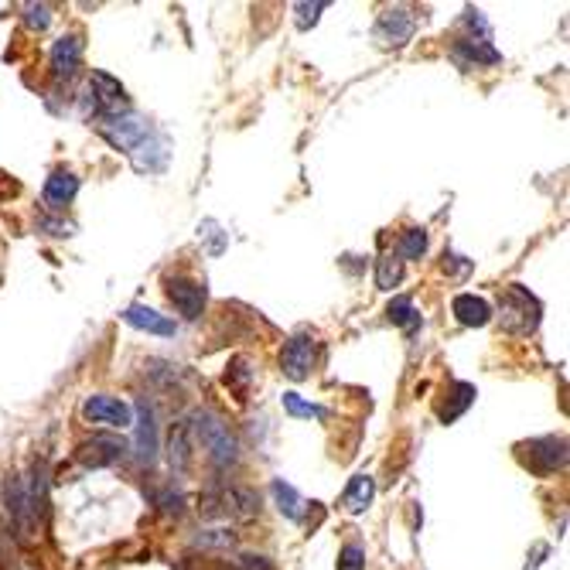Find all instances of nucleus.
I'll return each mask as SVG.
<instances>
[{
	"label": "nucleus",
	"mask_w": 570,
	"mask_h": 570,
	"mask_svg": "<svg viewBox=\"0 0 570 570\" xmlns=\"http://www.w3.org/2000/svg\"><path fill=\"white\" fill-rule=\"evenodd\" d=\"M424 249H427V233L424 229H407L403 240H400L396 257L400 260H417V257H424Z\"/></svg>",
	"instance_id": "25"
},
{
	"label": "nucleus",
	"mask_w": 570,
	"mask_h": 570,
	"mask_svg": "<svg viewBox=\"0 0 570 570\" xmlns=\"http://www.w3.org/2000/svg\"><path fill=\"white\" fill-rule=\"evenodd\" d=\"M157 503H161V512H168V516H181V495L178 492H164V495H157Z\"/></svg>",
	"instance_id": "32"
},
{
	"label": "nucleus",
	"mask_w": 570,
	"mask_h": 570,
	"mask_svg": "<svg viewBox=\"0 0 570 570\" xmlns=\"http://www.w3.org/2000/svg\"><path fill=\"white\" fill-rule=\"evenodd\" d=\"M24 21L31 24V28H38V31H44L48 21H51V18H48V7H44V4H28V7H24Z\"/></svg>",
	"instance_id": "29"
},
{
	"label": "nucleus",
	"mask_w": 570,
	"mask_h": 570,
	"mask_svg": "<svg viewBox=\"0 0 570 570\" xmlns=\"http://www.w3.org/2000/svg\"><path fill=\"white\" fill-rule=\"evenodd\" d=\"M451 403H440L438 407V417L444 420V424H451V420H458L471 403H475V386L471 383H455L451 386Z\"/></svg>",
	"instance_id": "18"
},
{
	"label": "nucleus",
	"mask_w": 570,
	"mask_h": 570,
	"mask_svg": "<svg viewBox=\"0 0 570 570\" xmlns=\"http://www.w3.org/2000/svg\"><path fill=\"white\" fill-rule=\"evenodd\" d=\"M373 495H376V482L369 475H355L345 488V505H349V512H366L369 505H373Z\"/></svg>",
	"instance_id": "21"
},
{
	"label": "nucleus",
	"mask_w": 570,
	"mask_h": 570,
	"mask_svg": "<svg viewBox=\"0 0 570 570\" xmlns=\"http://www.w3.org/2000/svg\"><path fill=\"white\" fill-rule=\"evenodd\" d=\"M249 383V369H246V359H236L233 369L226 373V386H246Z\"/></svg>",
	"instance_id": "31"
},
{
	"label": "nucleus",
	"mask_w": 570,
	"mask_h": 570,
	"mask_svg": "<svg viewBox=\"0 0 570 570\" xmlns=\"http://www.w3.org/2000/svg\"><path fill=\"white\" fill-rule=\"evenodd\" d=\"M284 410L290 414V417H314V420H321L329 410L325 407H318V403H307V400H301L297 393H284Z\"/></svg>",
	"instance_id": "26"
},
{
	"label": "nucleus",
	"mask_w": 570,
	"mask_h": 570,
	"mask_svg": "<svg viewBox=\"0 0 570 570\" xmlns=\"http://www.w3.org/2000/svg\"><path fill=\"white\" fill-rule=\"evenodd\" d=\"M519 461L536 475H553L567 464V440L564 438H533L519 444Z\"/></svg>",
	"instance_id": "4"
},
{
	"label": "nucleus",
	"mask_w": 570,
	"mask_h": 570,
	"mask_svg": "<svg viewBox=\"0 0 570 570\" xmlns=\"http://www.w3.org/2000/svg\"><path fill=\"white\" fill-rule=\"evenodd\" d=\"M386 314H390V321L400 325V329H407V331L420 329V311L414 307L410 297H393L390 307H386Z\"/></svg>",
	"instance_id": "24"
},
{
	"label": "nucleus",
	"mask_w": 570,
	"mask_h": 570,
	"mask_svg": "<svg viewBox=\"0 0 570 570\" xmlns=\"http://www.w3.org/2000/svg\"><path fill=\"white\" fill-rule=\"evenodd\" d=\"M455 51H458L464 62H475V66H495V62L503 59L485 38H461V42L455 44Z\"/></svg>",
	"instance_id": "19"
},
{
	"label": "nucleus",
	"mask_w": 570,
	"mask_h": 570,
	"mask_svg": "<svg viewBox=\"0 0 570 570\" xmlns=\"http://www.w3.org/2000/svg\"><path fill=\"white\" fill-rule=\"evenodd\" d=\"M540 314H543V307H540V301H536L523 284H509L503 290L499 318H503L505 331L529 335V331H536V325H540Z\"/></svg>",
	"instance_id": "3"
},
{
	"label": "nucleus",
	"mask_w": 570,
	"mask_h": 570,
	"mask_svg": "<svg viewBox=\"0 0 570 570\" xmlns=\"http://www.w3.org/2000/svg\"><path fill=\"white\" fill-rule=\"evenodd\" d=\"M137 440H133V455L140 464H151L154 455H157V424H154V407L147 403V396L140 400L137 407Z\"/></svg>",
	"instance_id": "12"
},
{
	"label": "nucleus",
	"mask_w": 570,
	"mask_h": 570,
	"mask_svg": "<svg viewBox=\"0 0 570 570\" xmlns=\"http://www.w3.org/2000/svg\"><path fill=\"white\" fill-rule=\"evenodd\" d=\"M38 226H42V229H48L51 236H72V226H68V222H59V219H42V222H38Z\"/></svg>",
	"instance_id": "34"
},
{
	"label": "nucleus",
	"mask_w": 570,
	"mask_h": 570,
	"mask_svg": "<svg viewBox=\"0 0 570 570\" xmlns=\"http://www.w3.org/2000/svg\"><path fill=\"white\" fill-rule=\"evenodd\" d=\"M219 509L222 516L229 519H257L260 516V495L253 488H242V485H233V488H219Z\"/></svg>",
	"instance_id": "10"
},
{
	"label": "nucleus",
	"mask_w": 570,
	"mask_h": 570,
	"mask_svg": "<svg viewBox=\"0 0 570 570\" xmlns=\"http://www.w3.org/2000/svg\"><path fill=\"white\" fill-rule=\"evenodd\" d=\"M311 366H314V338H311L307 331L290 335L284 345V355H281V369H284V376L287 379H294V383H301V379H307Z\"/></svg>",
	"instance_id": "8"
},
{
	"label": "nucleus",
	"mask_w": 570,
	"mask_h": 570,
	"mask_svg": "<svg viewBox=\"0 0 570 570\" xmlns=\"http://www.w3.org/2000/svg\"><path fill=\"white\" fill-rule=\"evenodd\" d=\"M270 495H273V503H277V509L284 512L287 519H301V495H297L294 485H287L284 479H273L270 482Z\"/></svg>",
	"instance_id": "22"
},
{
	"label": "nucleus",
	"mask_w": 570,
	"mask_h": 570,
	"mask_svg": "<svg viewBox=\"0 0 570 570\" xmlns=\"http://www.w3.org/2000/svg\"><path fill=\"white\" fill-rule=\"evenodd\" d=\"M79 192V178L72 175V171H55V175L44 181V202L51 205V209H62L68 205L72 198Z\"/></svg>",
	"instance_id": "17"
},
{
	"label": "nucleus",
	"mask_w": 570,
	"mask_h": 570,
	"mask_svg": "<svg viewBox=\"0 0 570 570\" xmlns=\"http://www.w3.org/2000/svg\"><path fill=\"white\" fill-rule=\"evenodd\" d=\"M83 417L92 424H110L116 431L133 427V410L131 403H123L120 396H89L83 403Z\"/></svg>",
	"instance_id": "5"
},
{
	"label": "nucleus",
	"mask_w": 570,
	"mask_h": 570,
	"mask_svg": "<svg viewBox=\"0 0 570 570\" xmlns=\"http://www.w3.org/2000/svg\"><path fill=\"white\" fill-rule=\"evenodd\" d=\"M242 570H273L264 557H242Z\"/></svg>",
	"instance_id": "35"
},
{
	"label": "nucleus",
	"mask_w": 570,
	"mask_h": 570,
	"mask_svg": "<svg viewBox=\"0 0 570 570\" xmlns=\"http://www.w3.org/2000/svg\"><path fill=\"white\" fill-rule=\"evenodd\" d=\"M127 455V444L113 434H92L75 447V458L83 461L86 468H110Z\"/></svg>",
	"instance_id": "7"
},
{
	"label": "nucleus",
	"mask_w": 570,
	"mask_h": 570,
	"mask_svg": "<svg viewBox=\"0 0 570 570\" xmlns=\"http://www.w3.org/2000/svg\"><path fill=\"white\" fill-rule=\"evenodd\" d=\"M329 4H294V11H297V28H311V24H318L321 18V11H325Z\"/></svg>",
	"instance_id": "28"
},
{
	"label": "nucleus",
	"mask_w": 570,
	"mask_h": 570,
	"mask_svg": "<svg viewBox=\"0 0 570 570\" xmlns=\"http://www.w3.org/2000/svg\"><path fill=\"white\" fill-rule=\"evenodd\" d=\"M451 311H455V318H458L464 329H482V325L492 321V307H488V301L475 297V294H458L455 305H451Z\"/></svg>",
	"instance_id": "15"
},
{
	"label": "nucleus",
	"mask_w": 570,
	"mask_h": 570,
	"mask_svg": "<svg viewBox=\"0 0 570 570\" xmlns=\"http://www.w3.org/2000/svg\"><path fill=\"white\" fill-rule=\"evenodd\" d=\"M198 233L212 240V253H222V249H226V236H219V226H216V222H205Z\"/></svg>",
	"instance_id": "33"
},
{
	"label": "nucleus",
	"mask_w": 570,
	"mask_h": 570,
	"mask_svg": "<svg viewBox=\"0 0 570 570\" xmlns=\"http://www.w3.org/2000/svg\"><path fill=\"white\" fill-rule=\"evenodd\" d=\"M338 570H366V550L359 543H349L338 553Z\"/></svg>",
	"instance_id": "27"
},
{
	"label": "nucleus",
	"mask_w": 570,
	"mask_h": 570,
	"mask_svg": "<svg viewBox=\"0 0 570 570\" xmlns=\"http://www.w3.org/2000/svg\"><path fill=\"white\" fill-rule=\"evenodd\" d=\"M400 281H403V260L396 253L379 257L376 260V284H379V290H393Z\"/></svg>",
	"instance_id": "23"
},
{
	"label": "nucleus",
	"mask_w": 570,
	"mask_h": 570,
	"mask_svg": "<svg viewBox=\"0 0 570 570\" xmlns=\"http://www.w3.org/2000/svg\"><path fill=\"white\" fill-rule=\"evenodd\" d=\"M164 287H168V301H171L188 321H198V318H202V311H205V287L188 281V277H168Z\"/></svg>",
	"instance_id": "9"
},
{
	"label": "nucleus",
	"mask_w": 570,
	"mask_h": 570,
	"mask_svg": "<svg viewBox=\"0 0 570 570\" xmlns=\"http://www.w3.org/2000/svg\"><path fill=\"white\" fill-rule=\"evenodd\" d=\"M192 451H195V444H192V434H188V420H178L175 427H171V438H168V461H171V468L175 471H188Z\"/></svg>",
	"instance_id": "16"
},
{
	"label": "nucleus",
	"mask_w": 570,
	"mask_h": 570,
	"mask_svg": "<svg viewBox=\"0 0 570 570\" xmlns=\"http://www.w3.org/2000/svg\"><path fill=\"white\" fill-rule=\"evenodd\" d=\"M414 28H417V21L410 18V11H407V7H390V11H383V14H379L376 38H379L383 44H407L410 42V35H414Z\"/></svg>",
	"instance_id": "11"
},
{
	"label": "nucleus",
	"mask_w": 570,
	"mask_h": 570,
	"mask_svg": "<svg viewBox=\"0 0 570 570\" xmlns=\"http://www.w3.org/2000/svg\"><path fill=\"white\" fill-rule=\"evenodd\" d=\"M99 133L110 140L113 147L131 154V161L140 171H161L168 161L164 140L151 131V123L137 113H107L99 120Z\"/></svg>",
	"instance_id": "1"
},
{
	"label": "nucleus",
	"mask_w": 570,
	"mask_h": 570,
	"mask_svg": "<svg viewBox=\"0 0 570 570\" xmlns=\"http://www.w3.org/2000/svg\"><path fill=\"white\" fill-rule=\"evenodd\" d=\"M188 434H192V444H202V447L209 451L212 464L226 468V464H233V461H236L240 444H236V438L229 434V427H226L216 414H209V410H195V414L188 417Z\"/></svg>",
	"instance_id": "2"
},
{
	"label": "nucleus",
	"mask_w": 570,
	"mask_h": 570,
	"mask_svg": "<svg viewBox=\"0 0 570 570\" xmlns=\"http://www.w3.org/2000/svg\"><path fill=\"white\" fill-rule=\"evenodd\" d=\"M120 318H123L127 325H133V329L151 331V335H164V338H171V335L178 331V325L168 318V314H157V311L147 307V305H131Z\"/></svg>",
	"instance_id": "13"
},
{
	"label": "nucleus",
	"mask_w": 570,
	"mask_h": 570,
	"mask_svg": "<svg viewBox=\"0 0 570 570\" xmlns=\"http://www.w3.org/2000/svg\"><path fill=\"white\" fill-rule=\"evenodd\" d=\"M198 547H233V533H222V529H209L198 536Z\"/></svg>",
	"instance_id": "30"
},
{
	"label": "nucleus",
	"mask_w": 570,
	"mask_h": 570,
	"mask_svg": "<svg viewBox=\"0 0 570 570\" xmlns=\"http://www.w3.org/2000/svg\"><path fill=\"white\" fill-rule=\"evenodd\" d=\"M92 89H96V92H92V96H96V99H92L96 107L116 110V107L123 103V86H120L113 75H107V72H92Z\"/></svg>",
	"instance_id": "20"
},
{
	"label": "nucleus",
	"mask_w": 570,
	"mask_h": 570,
	"mask_svg": "<svg viewBox=\"0 0 570 570\" xmlns=\"http://www.w3.org/2000/svg\"><path fill=\"white\" fill-rule=\"evenodd\" d=\"M4 505H7V516L11 523L18 526V536H28L35 526V509H31V495H28V485L21 475H7L4 482Z\"/></svg>",
	"instance_id": "6"
},
{
	"label": "nucleus",
	"mask_w": 570,
	"mask_h": 570,
	"mask_svg": "<svg viewBox=\"0 0 570 570\" xmlns=\"http://www.w3.org/2000/svg\"><path fill=\"white\" fill-rule=\"evenodd\" d=\"M79 59H83L79 35H62L59 42L51 44V72H55L59 79H72L75 68H79Z\"/></svg>",
	"instance_id": "14"
}]
</instances>
